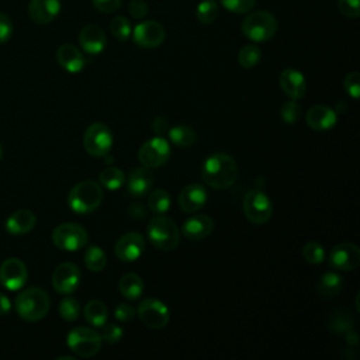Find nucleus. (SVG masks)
<instances>
[{
    "instance_id": "f257e3e1",
    "label": "nucleus",
    "mask_w": 360,
    "mask_h": 360,
    "mask_svg": "<svg viewBox=\"0 0 360 360\" xmlns=\"http://www.w3.org/2000/svg\"><path fill=\"white\" fill-rule=\"evenodd\" d=\"M204 181L217 190L231 187L238 179V165L235 159L226 153L218 152L207 158L201 170Z\"/></svg>"
},
{
    "instance_id": "f03ea898",
    "label": "nucleus",
    "mask_w": 360,
    "mask_h": 360,
    "mask_svg": "<svg viewBox=\"0 0 360 360\" xmlns=\"http://www.w3.org/2000/svg\"><path fill=\"white\" fill-rule=\"evenodd\" d=\"M51 308L48 292L39 287L22 290L15 298V311L24 321L37 322L46 316Z\"/></svg>"
},
{
    "instance_id": "7ed1b4c3",
    "label": "nucleus",
    "mask_w": 360,
    "mask_h": 360,
    "mask_svg": "<svg viewBox=\"0 0 360 360\" xmlns=\"http://www.w3.org/2000/svg\"><path fill=\"white\" fill-rule=\"evenodd\" d=\"M103 201L101 186L93 180H83L73 186L68 195L69 208L80 215L96 211Z\"/></svg>"
},
{
    "instance_id": "20e7f679",
    "label": "nucleus",
    "mask_w": 360,
    "mask_h": 360,
    "mask_svg": "<svg viewBox=\"0 0 360 360\" xmlns=\"http://www.w3.org/2000/svg\"><path fill=\"white\" fill-rule=\"evenodd\" d=\"M242 34L253 42H266L277 31L276 17L266 10L249 11L240 24Z\"/></svg>"
},
{
    "instance_id": "39448f33",
    "label": "nucleus",
    "mask_w": 360,
    "mask_h": 360,
    "mask_svg": "<svg viewBox=\"0 0 360 360\" xmlns=\"http://www.w3.org/2000/svg\"><path fill=\"white\" fill-rule=\"evenodd\" d=\"M148 239L159 250H173L180 242L177 225L167 217L156 215L148 224Z\"/></svg>"
},
{
    "instance_id": "423d86ee",
    "label": "nucleus",
    "mask_w": 360,
    "mask_h": 360,
    "mask_svg": "<svg viewBox=\"0 0 360 360\" xmlns=\"http://www.w3.org/2000/svg\"><path fill=\"white\" fill-rule=\"evenodd\" d=\"M66 343L69 349L84 359L96 356L101 349V336L94 329L86 326L73 328L68 333Z\"/></svg>"
},
{
    "instance_id": "0eeeda50",
    "label": "nucleus",
    "mask_w": 360,
    "mask_h": 360,
    "mask_svg": "<svg viewBox=\"0 0 360 360\" xmlns=\"http://www.w3.org/2000/svg\"><path fill=\"white\" fill-rule=\"evenodd\" d=\"M242 208L246 219L255 225L266 224L273 214L271 200L257 188L249 190L245 194Z\"/></svg>"
},
{
    "instance_id": "6e6552de",
    "label": "nucleus",
    "mask_w": 360,
    "mask_h": 360,
    "mask_svg": "<svg viewBox=\"0 0 360 360\" xmlns=\"http://www.w3.org/2000/svg\"><path fill=\"white\" fill-rule=\"evenodd\" d=\"M87 239L89 236L86 229L73 222L60 224L52 231L53 245L66 252H76L82 249L87 243Z\"/></svg>"
},
{
    "instance_id": "1a4fd4ad",
    "label": "nucleus",
    "mask_w": 360,
    "mask_h": 360,
    "mask_svg": "<svg viewBox=\"0 0 360 360\" xmlns=\"http://www.w3.org/2000/svg\"><path fill=\"white\" fill-rule=\"evenodd\" d=\"M112 142V132L103 122H93L90 127H87L83 136L86 152L94 158L105 156L110 152Z\"/></svg>"
},
{
    "instance_id": "9d476101",
    "label": "nucleus",
    "mask_w": 360,
    "mask_h": 360,
    "mask_svg": "<svg viewBox=\"0 0 360 360\" xmlns=\"http://www.w3.org/2000/svg\"><path fill=\"white\" fill-rule=\"evenodd\" d=\"M136 314L143 325L152 329H162L170 319L169 308L156 298H145L138 304Z\"/></svg>"
},
{
    "instance_id": "9b49d317",
    "label": "nucleus",
    "mask_w": 360,
    "mask_h": 360,
    "mask_svg": "<svg viewBox=\"0 0 360 360\" xmlns=\"http://www.w3.org/2000/svg\"><path fill=\"white\" fill-rule=\"evenodd\" d=\"M170 156V145L162 136H155L142 143L138 152V159L143 167L155 169L167 162Z\"/></svg>"
},
{
    "instance_id": "f8f14e48",
    "label": "nucleus",
    "mask_w": 360,
    "mask_h": 360,
    "mask_svg": "<svg viewBox=\"0 0 360 360\" xmlns=\"http://www.w3.org/2000/svg\"><path fill=\"white\" fill-rule=\"evenodd\" d=\"M131 35L135 45H138L139 48L152 49L162 45L166 37V31L160 22L153 20H146L136 24Z\"/></svg>"
},
{
    "instance_id": "ddd939ff",
    "label": "nucleus",
    "mask_w": 360,
    "mask_h": 360,
    "mask_svg": "<svg viewBox=\"0 0 360 360\" xmlns=\"http://www.w3.org/2000/svg\"><path fill=\"white\" fill-rule=\"evenodd\" d=\"M28 280V270L25 264L17 257H8L0 264V284L10 290H21Z\"/></svg>"
},
{
    "instance_id": "4468645a",
    "label": "nucleus",
    "mask_w": 360,
    "mask_h": 360,
    "mask_svg": "<svg viewBox=\"0 0 360 360\" xmlns=\"http://www.w3.org/2000/svg\"><path fill=\"white\" fill-rule=\"evenodd\" d=\"M329 264L335 270L352 271L360 264V249L357 245L343 242L332 248L329 252Z\"/></svg>"
},
{
    "instance_id": "2eb2a0df",
    "label": "nucleus",
    "mask_w": 360,
    "mask_h": 360,
    "mask_svg": "<svg viewBox=\"0 0 360 360\" xmlns=\"http://www.w3.org/2000/svg\"><path fill=\"white\" fill-rule=\"evenodd\" d=\"M80 284V271L76 264L70 262L60 263L52 274V287L56 292L69 295L77 290Z\"/></svg>"
},
{
    "instance_id": "dca6fc26",
    "label": "nucleus",
    "mask_w": 360,
    "mask_h": 360,
    "mask_svg": "<svg viewBox=\"0 0 360 360\" xmlns=\"http://www.w3.org/2000/svg\"><path fill=\"white\" fill-rule=\"evenodd\" d=\"M145 250V238L139 232L124 233L114 246L115 256L127 263L135 262Z\"/></svg>"
},
{
    "instance_id": "f3484780",
    "label": "nucleus",
    "mask_w": 360,
    "mask_h": 360,
    "mask_svg": "<svg viewBox=\"0 0 360 360\" xmlns=\"http://www.w3.org/2000/svg\"><path fill=\"white\" fill-rule=\"evenodd\" d=\"M280 89L285 96H288L292 100H300L307 93V82L305 76L292 68H287L280 73L278 77Z\"/></svg>"
},
{
    "instance_id": "a211bd4d",
    "label": "nucleus",
    "mask_w": 360,
    "mask_h": 360,
    "mask_svg": "<svg viewBox=\"0 0 360 360\" xmlns=\"http://www.w3.org/2000/svg\"><path fill=\"white\" fill-rule=\"evenodd\" d=\"M207 202V190L202 184H188L179 194V207L187 214L200 211Z\"/></svg>"
},
{
    "instance_id": "6ab92c4d",
    "label": "nucleus",
    "mask_w": 360,
    "mask_h": 360,
    "mask_svg": "<svg viewBox=\"0 0 360 360\" xmlns=\"http://www.w3.org/2000/svg\"><path fill=\"white\" fill-rule=\"evenodd\" d=\"M60 13L59 0H30L28 15L35 24H49Z\"/></svg>"
},
{
    "instance_id": "aec40b11",
    "label": "nucleus",
    "mask_w": 360,
    "mask_h": 360,
    "mask_svg": "<svg viewBox=\"0 0 360 360\" xmlns=\"http://www.w3.org/2000/svg\"><path fill=\"white\" fill-rule=\"evenodd\" d=\"M79 44L86 53L98 55L104 51L107 45V37L100 27L90 24L80 30Z\"/></svg>"
},
{
    "instance_id": "412c9836",
    "label": "nucleus",
    "mask_w": 360,
    "mask_h": 360,
    "mask_svg": "<svg viewBox=\"0 0 360 360\" xmlns=\"http://www.w3.org/2000/svg\"><path fill=\"white\" fill-rule=\"evenodd\" d=\"M214 229V221L211 217L204 214L191 215L184 221L181 226V233L190 240H201L207 238Z\"/></svg>"
},
{
    "instance_id": "4be33fe9",
    "label": "nucleus",
    "mask_w": 360,
    "mask_h": 360,
    "mask_svg": "<svg viewBox=\"0 0 360 360\" xmlns=\"http://www.w3.org/2000/svg\"><path fill=\"white\" fill-rule=\"evenodd\" d=\"M305 121H307L308 127L315 131H326V129H330L332 127H335V124L338 121V114L330 107L318 104V105H312L307 111Z\"/></svg>"
},
{
    "instance_id": "5701e85b",
    "label": "nucleus",
    "mask_w": 360,
    "mask_h": 360,
    "mask_svg": "<svg viewBox=\"0 0 360 360\" xmlns=\"http://www.w3.org/2000/svg\"><path fill=\"white\" fill-rule=\"evenodd\" d=\"M56 60L69 73H79L86 66L84 55L72 44H63L58 48Z\"/></svg>"
},
{
    "instance_id": "b1692460",
    "label": "nucleus",
    "mask_w": 360,
    "mask_h": 360,
    "mask_svg": "<svg viewBox=\"0 0 360 360\" xmlns=\"http://www.w3.org/2000/svg\"><path fill=\"white\" fill-rule=\"evenodd\" d=\"M35 222H37V217L35 214L31 211V210H17L14 211L7 219H6V231L10 233V235H15V236H20V235H24V233H28L34 226H35Z\"/></svg>"
},
{
    "instance_id": "393cba45",
    "label": "nucleus",
    "mask_w": 360,
    "mask_h": 360,
    "mask_svg": "<svg viewBox=\"0 0 360 360\" xmlns=\"http://www.w3.org/2000/svg\"><path fill=\"white\" fill-rule=\"evenodd\" d=\"M125 181H127V188L129 194L135 197H141L150 190L153 184V176L148 167H136L129 173Z\"/></svg>"
},
{
    "instance_id": "a878e982",
    "label": "nucleus",
    "mask_w": 360,
    "mask_h": 360,
    "mask_svg": "<svg viewBox=\"0 0 360 360\" xmlns=\"http://www.w3.org/2000/svg\"><path fill=\"white\" fill-rule=\"evenodd\" d=\"M118 288L127 300H138L142 295L145 285L138 274L127 273L120 278Z\"/></svg>"
},
{
    "instance_id": "bb28decb",
    "label": "nucleus",
    "mask_w": 360,
    "mask_h": 360,
    "mask_svg": "<svg viewBox=\"0 0 360 360\" xmlns=\"http://www.w3.org/2000/svg\"><path fill=\"white\" fill-rule=\"evenodd\" d=\"M342 287H343V278L335 271H328V273L322 274V277L319 278V281L316 284L318 292L326 298H332V297L338 295L340 292Z\"/></svg>"
},
{
    "instance_id": "cd10ccee",
    "label": "nucleus",
    "mask_w": 360,
    "mask_h": 360,
    "mask_svg": "<svg viewBox=\"0 0 360 360\" xmlns=\"http://www.w3.org/2000/svg\"><path fill=\"white\" fill-rule=\"evenodd\" d=\"M108 309L105 304L100 300H91L84 307V318L86 321L96 328H101L107 322Z\"/></svg>"
},
{
    "instance_id": "c85d7f7f",
    "label": "nucleus",
    "mask_w": 360,
    "mask_h": 360,
    "mask_svg": "<svg viewBox=\"0 0 360 360\" xmlns=\"http://www.w3.org/2000/svg\"><path fill=\"white\" fill-rule=\"evenodd\" d=\"M167 134H169L172 143H174L179 148H188V146L194 145L195 139H197L195 131L191 127L184 125V124H179V125L169 128Z\"/></svg>"
},
{
    "instance_id": "c756f323",
    "label": "nucleus",
    "mask_w": 360,
    "mask_h": 360,
    "mask_svg": "<svg viewBox=\"0 0 360 360\" xmlns=\"http://www.w3.org/2000/svg\"><path fill=\"white\" fill-rule=\"evenodd\" d=\"M354 325V319L349 309L346 308H338L335 309L328 321V328L333 333H345L349 329H352Z\"/></svg>"
},
{
    "instance_id": "7c9ffc66",
    "label": "nucleus",
    "mask_w": 360,
    "mask_h": 360,
    "mask_svg": "<svg viewBox=\"0 0 360 360\" xmlns=\"http://www.w3.org/2000/svg\"><path fill=\"white\" fill-rule=\"evenodd\" d=\"M98 181H100V186H103L104 188H107L110 191H115L124 186L125 174L121 169H118L115 166L105 167L98 174Z\"/></svg>"
},
{
    "instance_id": "2f4dec72",
    "label": "nucleus",
    "mask_w": 360,
    "mask_h": 360,
    "mask_svg": "<svg viewBox=\"0 0 360 360\" xmlns=\"http://www.w3.org/2000/svg\"><path fill=\"white\" fill-rule=\"evenodd\" d=\"M170 205H172V198H170L169 193L163 188L153 190L148 197L149 210L158 215L166 214L169 211Z\"/></svg>"
},
{
    "instance_id": "473e14b6",
    "label": "nucleus",
    "mask_w": 360,
    "mask_h": 360,
    "mask_svg": "<svg viewBox=\"0 0 360 360\" xmlns=\"http://www.w3.org/2000/svg\"><path fill=\"white\" fill-rule=\"evenodd\" d=\"M84 264L89 270H91L94 273L104 270V267L107 264V256H105L104 250L101 248H98L97 245L89 246L84 253Z\"/></svg>"
},
{
    "instance_id": "72a5a7b5",
    "label": "nucleus",
    "mask_w": 360,
    "mask_h": 360,
    "mask_svg": "<svg viewBox=\"0 0 360 360\" xmlns=\"http://www.w3.org/2000/svg\"><path fill=\"white\" fill-rule=\"evenodd\" d=\"M219 15V4L217 0H202L195 8V17L201 24H211Z\"/></svg>"
},
{
    "instance_id": "f704fd0d",
    "label": "nucleus",
    "mask_w": 360,
    "mask_h": 360,
    "mask_svg": "<svg viewBox=\"0 0 360 360\" xmlns=\"http://www.w3.org/2000/svg\"><path fill=\"white\" fill-rule=\"evenodd\" d=\"M262 59V51L255 44H248L242 46L238 52V63L245 69L255 68Z\"/></svg>"
},
{
    "instance_id": "c9c22d12",
    "label": "nucleus",
    "mask_w": 360,
    "mask_h": 360,
    "mask_svg": "<svg viewBox=\"0 0 360 360\" xmlns=\"http://www.w3.org/2000/svg\"><path fill=\"white\" fill-rule=\"evenodd\" d=\"M110 31H111V34L114 35L115 39H118L120 42H125L131 37L132 27H131V22L127 17L117 15L110 21Z\"/></svg>"
},
{
    "instance_id": "e433bc0d",
    "label": "nucleus",
    "mask_w": 360,
    "mask_h": 360,
    "mask_svg": "<svg viewBox=\"0 0 360 360\" xmlns=\"http://www.w3.org/2000/svg\"><path fill=\"white\" fill-rule=\"evenodd\" d=\"M59 315L68 322H73L80 315V304L76 298L66 297L59 302Z\"/></svg>"
},
{
    "instance_id": "4c0bfd02",
    "label": "nucleus",
    "mask_w": 360,
    "mask_h": 360,
    "mask_svg": "<svg viewBox=\"0 0 360 360\" xmlns=\"http://www.w3.org/2000/svg\"><path fill=\"white\" fill-rule=\"evenodd\" d=\"M301 107L295 100H288L285 103H283L281 108H280V117L283 118V121L285 124H295L298 122V120L301 118Z\"/></svg>"
},
{
    "instance_id": "58836bf2",
    "label": "nucleus",
    "mask_w": 360,
    "mask_h": 360,
    "mask_svg": "<svg viewBox=\"0 0 360 360\" xmlns=\"http://www.w3.org/2000/svg\"><path fill=\"white\" fill-rule=\"evenodd\" d=\"M219 4L231 13L248 14L256 6V0H218Z\"/></svg>"
},
{
    "instance_id": "ea45409f",
    "label": "nucleus",
    "mask_w": 360,
    "mask_h": 360,
    "mask_svg": "<svg viewBox=\"0 0 360 360\" xmlns=\"http://www.w3.org/2000/svg\"><path fill=\"white\" fill-rule=\"evenodd\" d=\"M302 256H304L305 262H308L311 264H319L325 259V250L318 242H308L302 248Z\"/></svg>"
},
{
    "instance_id": "a19ab883",
    "label": "nucleus",
    "mask_w": 360,
    "mask_h": 360,
    "mask_svg": "<svg viewBox=\"0 0 360 360\" xmlns=\"http://www.w3.org/2000/svg\"><path fill=\"white\" fill-rule=\"evenodd\" d=\"M124 335V330L120 325L117 323H104L101 326V340H105L107 343H117Z\"/></svg>"
},
{
    "instance_id": "79ce46f5",
    "label": "nucleus",
    "mask_w": 360,
    "mask_h": 360,
    "mask_svg": "<svg viewBox=\"0 0 360 360\" xmlns=\"http://www.w3.org/2000/svg\"><path fill=\"white\" fill-rule=\"evenodd\" d=\"M343 86H345V90L346 93L357 100L360 97V75L357 72H350L346 75L345 77V82H343Z\"/></svg>"
},
{
    "instance_id": "37998d69",
    "label": "nucleus",
    "mask_w": 360,
    "mask_h": 360,
    "mask_svg": "<svg viewBox=\"0 0 360 360\" xmlns=\"http://www.w3.org/2000/svg\"><path fill=\"white\" fill-rule=\"evenodd\" d=\"M339 11L347 18H357L360 15V0H338Z\"/></svg>"
},
{
    "instance_id": "c03bdc74",
    "label": "nucleus",
    "mask_w": 360,
    "mask_h": 360,
    "mask_svg": "<svg viewBox=\"0 0 360 360\" xmlns=\"http://www.w3.org/2000/svg\"><path fill=\"white\" fill-rule=\"evenodd\" d=\"M114 316L115 319H118L120 322H129L134 316H135V309L132 305L129 304H118L114 308Z\"/></svg>"
},
{
    "instance_id": "a18cd8bd",
    "label": "nucleus",
    "mask_w": 360,
    "mask_h": 360,
    "mask_svg": "<svg viewBox=\"0 0 360 360\" xmlns=\"http://www.w3.org/2000/svg\"><path fill=\"white\" fill-rule=\"evenodd\" d=\"M13 35V22L4 13H0V44L7 42Z\"/></svg>"
},
{
    "instance_id": "49530a36",
    "label": "nucleus",
    "mask_w": 360,
    "mask_h": 360,
    "mask_svg": "<svg viewBox=\"0 0 360 360\" xmlns=\"http://www.w3.org/2000/svg\"><path fill=\"white\" fill-rule=\"evenodd\" d=\"M128 11L134 18L141 20V18L146 17V14H148V3L145 0H132L129 3Z\"/></svg>"
},
{
    "instance_id": "de8ad7c7",
    "label": "nucleus",
    "mask_w": 360,
    "mask_h": 360,
    "mask_svg": "<svg viewBox=\"0 0 360 360\" xmlns=\"http://www.w3.org/2000/svg\"><path fill=\"white\" fill-rule=\"evenodd\" d=\"M96 10L101 13H112L121 7V0H91Z\"/></svg>"
},
{
    "instance_id": "09e8293b",
    "label": "nucleus",
    "mask_w": 360,
    "mask_h": 360,
    "mask_svg": "<svg viewBox=\"0 0 360 360\" xmlns=\"http://www.w3.org/2000/svg\"><path fill=\"white\" fill-rule=\"evenodd\" d=\"M152 131L158 135V136H162L163 134H166L169 131V125H167V121L162 117H158L153 120L152 122Z\"/></svg>"
},
{
    "instance_id": "8fccbe9b",
    "label": "nucleus",
    "mask_w": 360,
    "mask_h": 360,
    "mask_svg": "<svg viewBox=\"0 0 360 360\" xmlns=\"http://www.w3.org/2000/svg\"><path fill=\"white\" fill-rule=\"evenodd\" d=\"M11 311V302L8 300V297H6L4 294L0 292V316L7 315Z\"/></svg>"
},
{
    "instance_id": "3c124183",
    "label": "nucleus",
    "mask_w": 360,
    "mask_h": 360,
    "mask_svg": "<svg viewBox=\"0 0 360 360\" xmlns=\"http://www.w3.org/2000/svg\"><path fill=\"white\" fill-rule=\"evenodd\" d=\"M345 333H346V342H347L349 345H357L359 338H357V333L353 330V328L349 329V330L345 332Z\"/></svg>"
},
{
    "instance_id": "603ef678",
    "label": "nucleus",
    "mask_w": 360,
    "mask_h": 360,
    "mask_svg": "<svg viewBox=\"0 0 360 360\" xmlns=\"http://www.w3.org/2000/svg\"><path fill=\"white\" fill-rule=\"evenodd\" d=\"M75 360V357L73 356H60V357H58V360Z\"/></svg>"
},
{
    "instance_id": "864d4df0",
    "label": "nucleus",
    "mask_w": 360,
    "mask_h": 360,
    "mask_svg": "<svg viewBox=\"0 0 360 360\" xmlns=\"http://www.w3.org/2000/svg\"><path fill=\"white\" fill-rule=\"evenodd\" d=\"M1 158H3V148H1V145H0V160H1Z\"/></svg>"
}]
</instances>
